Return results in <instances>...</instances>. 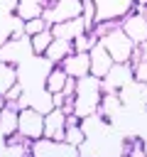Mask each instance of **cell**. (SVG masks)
<instances>
[{
	"label": "cell",
	"mask_w": 147,
	"mask_h": 157,
	"mask_svg": "<svg viewBox=\"0 0 147 157\" xmlns=\"http://www.w3.org/2000/svg\"><path fill=\"white\" fill-rule=\"evenodd\" d=\"M66 135V113L61 108H51L44 113V137L47 140H64Z\"/></svg>",
	"instance_id": "11"
},
{
	"label": "cell",
	"mask_w": 147,
	"mask_h": 157,
	"mask_svg": "<svg viewBox=\"0 0 147 157\" xmlns=\"http://www.w3.org/2000/svg\"><path fill=\"white\" fill-rule=\"evenodd\" d=\"M88 59H91V76H96V78H103V76L113 69V64H115L100 42L93 44V49L88 52Z\"/></svg>",
	"instance_id": "13"
},
{
	"label": "cell",
	"mask_w": 147,
	"mask_h": 157,
	"mask_svg": "<svg viewBox=\"0 0 147 157\" xmlns=\"http://www.w3.org/2000/svg\"><path fill=\"white\" fill-rule=\"evenodd\" d=\"M81 157H83V155H81Z\"/></svg>",
	"instance_id": "30"
},
{
	"label": "cell",
	"mask_w": 147,
	"mask_h": 157,
	"mask_svg": "<svg viewBox=\"0 0 147 157\" xmlns=\"http://www.w3.org/2000/svg\"><path fill=\"white\" fill-rule=\"evenodd\" d=\"M32 56H34V52H32V42H29L27 34L24 37H7L0 44V61L10 64L15 69L20 64H24L27 59H32Z\"/></svg>",
	"instance_id": "3"
},
{
	"label": "cell",
	"mask_w": 147,
	"mask_h": 157,
	"mask_svg": "<svg viewBox=\"0 0 147 157\" xmlns=\"http://www.w3.org/2000/svg\"><path fill=\"white\" fill-rule=\"evenodd\" d=\"M17 10V0H0V20H7L10 15H15Z\"/></svg>",
	"instance_id": "26"
},
{
	"label": "cell",
	"mask_w": 147,
	"mask_h": 157,
	"mask_svg": "<svg viewBox=\"0 0 147 157\" xmlns=\"http://www.w3.org/2000/svg\"><path fill=\"white\" fill-rule=\"evenodd\" d=\"M135 5H147V0H135Z\"/></svg>",
	"instance_id": "29"
},
{
	"label": "cell",
	"mask_w": 147,
	"mask_h": 157,
	"mask_svg": "<svg viewBox=\"0 0 147 157\" xmlns=\"http://www.w3.org/2000/svg\"><path fill=\"white\" fill-rule=\"evenodd\" d=\"M132 78H135V71L130 64H113V69L100 78V83H103V91H120Z\"/></svg>",
	"instance_id": "10"
},
{
	"label": "cell",
	"mask_w": 147,
	"mask_h": 157,
	"mask_svg": "<svg viewBox=\"0 0 147 157\" xmlns=\"http://www.w3.org/2000/svg\"><path fill=\"white\" fill-rule=\"evenodd\" d=\"M100 44L105 47V52L110 54V59L115 64H130V56H132V49H135V42L123 32V27H115L113 32H108Z\"/></svg>",
	"instance_id": "2"
},
{
	"label": "cell",
	"mask_w": 147,
	"mask_h": 157,
	"mask_svg": "<svg viewBox=\"0 0 147 157\" xmlns=\"http://www.w3.org/2000/svg\"><path fill=\"white\" fill-rule=\"evenodd\" d=\"M66 81H69V74H66L61 66H51L49 74H47V78H44V88L54 96V93H61V91H64Z\"/></svg>",
	"instance_id": "17"
},
{
	"label": "cell",
	"mask_w": 147,
	"mask_h": 157,
	"mask_svg": "<svg viewBox=\"0 0 147 157\" xmlns=\"http://www.w3.org/2000/svg\"><path fill=\"white\" fill-rule=\"evenodd\" d=\"M44 29H49V25L44 22V17L24 20V34H27V37H34V34H39V32H44Z\"/></svg>",
	"instance_id": "23"
},
{
	"label": "cell",
	"mask_w": 147,
	"mask_h": 157,
	"mask_svg": "<svg viewBox=\"0 0 147 157\" xmlns=\"http://www.w3.org/2000/svg\"><path fill=\"white\" fill-rule=\"evenodd\" d=\"M81 20H83L86 32H91L93 25L98 22V17H96V2L93 0H81Z\"/></svg>",
	"instance_id": "21"
},
{
	"label": "cell",
	"mask_w": 147,
	"mask_h": 157,
	"mask_svg": "<svg viewBox=\"0 0 147 157\" xmlns=\"http://www.w3.org/2000/svg\"><path fill=\"white\" fill-rule=\"evenodd\" d=\"M17 132H20L24 140H29V142L44 137V113L34 110V108H20Z\"/></svg>",
	"instance_id": "5"
},
{
	"label": "cell",
	"mask_w": 147,
	"mask_h": 157,
	"mask_svg": "<svg viewBox=\"0 0 147 157\" xmlns=\"http://www.w3.org/2000/svg\"><path fill=\"white\" fill-rule=\"evenodd\" d=\"M103 96V83L96 76H83L76 78V91H74V113L78 118H88L98 113V103Z\"/></svg>",
	"instance_id": "1"
},
{
	"label": "cell",
	"mask_w": 147,
	"mask_h": 157,
	"mask_svg": "<svg viewBox=\"0 0 147 157\" xmlns=\"http://www.w3.org/2000/svg\"><path fill=\"white\" fill-rule=\"evenodd\" d=\"M64 142H69V145H74V147H81V145L86 142V132H83L81 123H76V125H66Z\"/></svg>",
	"instance_id": "22"
},
{
	"label": "cell",
	"mask_w": 147,
	"mask_h": 157,
	"mask_svg": "<svg viewBox=\"0 0 147 157\" xmlns=\"http://www.w3.org/2000/svg\"><path fill=\"white\" fill-rule=\"evenodd\" d=\"M93 2H96V17H98V22L123 20L125 15H130L137 7L135 0H93Z\"/></svg>",
	"instance_id": "7"
},
{
	"label": "cell",
	"mask_w": 147,
	"mask_h": 157,
	"mask_svg": "<svg viewBox=\"0 0 147 157\" xmlns=\"http://www.w3.org/2000/svg\"><path fill=\"white\" fill-rule=\"evenodd\" d=\"M132 71H135V78H137V81L147 83V61H142V64L132 66Z\"/></svg>",
	"instance_id": "27"
},
{
	"label": "cell",
	"mask_w": 147,
	"mask_h": 157,
	"mask_svg": "<svg viewBox=\"0 0 147 157\" xmlns=\"http://www.w3.org/2000/svg\"><path fill=\"white\" fill-rule=\"evenodd\" d=\"M120 27H123V32L135 42V47L147 42V17L140 15L137 10H132L130 15H125V17L120 20Z\"/></svg>",
	"instance_id": "9"
},
{
	"label": "cell",
	"mask_w": 147,
	"mask_h": 157,
	"mask_svg": "<svg viewBox=\"0 0 147 157\" xmlns=\"http://www.w3.org/2000/svg\"><path fill=\"white\" fill-rule=\"evenodd\" d=\"M20 5H39V7H47L51 0H17Z\"/></svg>",
	"instance_id": "28"
},
{
	"label": "cell",
	"mask_w": 147,
	"mask_h": 157,
	"mask_svg": "<svg viewBox=\"0 0 147 157\" xmlns=\"http://www.w3.org/2000/svg\"><path fill=\"white\" fill-rule=\"evenodd\" d=\"M74 52V44L71 42H64V39H54L51 44H49V49H47V54H44V59L51 64V66H59L69 54Z\"/></svg>",
	"instance_id": "16"
},
{
	"label": "cell",
	"mask_w": 147,
	"mask_h": 157,
	"mask_svg": "<svg viewBox=\"0 0 147 157\" xmlns=\"http://www.w3.org/2000/svg\"><path fill=\"white\" fill-rule=\"evenodd\" d=\"M71 78H83L91 74V59H88V52H71L61 64H59Z\"/></svg>",
	"instance_id": "12"
},
{
	"label": "cell",
	"mask_w": 147,
	"mask_h": 157,
	"mask_svg": "<svg viewBox=\"0 0 147 157\" xmlns=\"http://www.w3.org/2000/svg\"><path fill=\"white\" fill-rule=\"evenodd\" d=\"M71 44H74V52H91V49H93V44H98V42L93 39V34H91V32H83V34H81V37H76Z\"/></svg>",
	"instance_id": "24"
},
{
	"label": "cell",
	"mask_w": 147,
	"mask_h": 157,
	"mask_svg": "<svg viewBox=\"0 0 147 157\" xmlns=\"http://www.w3.org/2000/svg\"><path fill=\"white\" fill-rule=\"evenodd\" d=\"M29 155L32 157H81L78 147L64 142V140H47V137H39L32 142L29 147Z\"/></svg>",
	"instance_id": "6"
},
{
	"label": "cell",
	"mask_w": 147,
	"mask_h": 157,
	"mask_svg": "<svg viewBox=\"0 0 147 157\" xmlns=\"http://www.w3.org/2000/svg\"><path fill=\"white\" fill-rule=\"evenodd\" d=\"M49 29H51L54 39H64V42H74L76 37H81V34L86 32L81 17H76V20H66V22H59V25H51Z\"/></svg>",
	"instance_id": "14"
},
{
	"label": "cell",
	"mask_w": 147,
	"mask_h": 157,
	"mask_svg": "<svg viewBox=\"0 0 147 157\" xmlns=\"http://www.w3.org/2000/svg\"><path fill=\"white\" fill-rule=\"evenodd\" d=\"M120 110H123V101H120L118 91H103L100 103H98V115H100V118H105V120L110 123L113 118H118V115H120Z\"/></svg>",
	"instance_id": "15"
},
{
	"label": "cell",
	"mask_w": 147,
	"mask_h": 157,
	"mask_svg": "<svg viewBox=\"0 0 147 157\" xmlns=\"http://www.w3.org/2000/svg\"><path fill=\"white\" fill-rule=\"evenodd\" d=\"M32 145H5V150L0 152V157H27Z\"/></svg>",
	"instance_id": "25"
},
{
	"label": "cell",
	"mask_w": 147,
	"mask_h": 157,
	"mask_svg": "<svg viewBox=\"0 0 147 157\" xmlns=\"http://www.w3.org/2000/svg\"><path fill=\"white\" fill-rule=\"evenodd\" d=\"M120 101H123V108H147V83L132 78L127 81L120 91H118Z\"/></svg>",
	"instance_id": "8"
},
{
	"label": "cell",
	"mask_w": 147,
	"mask_h": 157,
	"mask_svg": "<svg viewBox=\"0 0 147 157\" xmlns=\"http://www.w3.org/2000/svg\"><path fill=\"white\" fill-rule=\"evenodd\" d=\"M17 115H20L17 108L2 105V110H0V135L2 137H10L17 132Z\"/></svg>",
	"instance_id": "18"
},
{
	"label": "cell",
	"mask_w": 147,
	"mask_h": 157,
	"mask_svg": "<svg viewBox=\"0 0 147 157\" xmlns=\"http://www.w3.org/2000/svg\"><path fill=\"white\" fill-rule=\"evenodd\" d=\"M42 17L49 27L66 22V20H76V17H81V0H51L44 7Z\"/></svg>",
	"instance_id": "4"
},
{
	"label": "cell",
	"mask_w": 147,
	"mask_h": 157,
	"mask_svg": "<svg viewBox=\"0 0 147 157\" xmlns=\"http://www.w3.org/2000/svg\"><path fill=\"white\" fill-rule=\"evenodd\" d=\"M29 42H32V52H34V56H44L47 49H49V44L54 42V34H51V29H44V32H39V34L29 37Z\"/></svg>",
	"instance_id": "20"
},
{
	"label": "cell",
	"mask_w": 147,
	"mask_h": 157,
	"mask_svg": "<svg viewBox=\"0 0 147 157\" xmlns=\"http://www.w3.org/2000/svg\"><path fill=\"white\" fill-rule=\"evenodd\" d=\"M17 81H20V78H17V69L10 66V64H5V61H0V98H2Z\"/></svg>",
	"instance_id": "19"
}]
</instances>
